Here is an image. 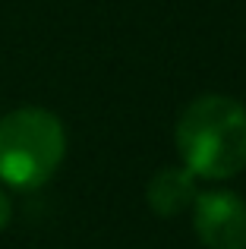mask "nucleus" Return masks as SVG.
Here are the masks:
<instances>
[{
    "instance_id": "obj_1",
    "label": "nucleus",
    "mask_w": 246,
    "mask_h": 249,
    "mask_svg": "<svg viewBox=\"0 0 246 249\" xmlns=\"http://www.w3.org/2000/svg\"><path fill=\"white\" fill-rule=\"evenodd\" d=\"M183 167L202 180H228L246 167V107L228 95H202L177 120Z\"/></svg>"
},
{
    "instance_id": "obj_2",
    "label": "nucleus",
    "mask_w": 246,
    "mask_h": 249,
    "mask_svg": "<svg viewBox=\"0 0 246 249\" xmlns=\"http://www.w3.org/2000/svg\"><path fill=\"white\" fill-rule=\"evenodd\" d=\"M67 155L63 123L44 107H19L0 120V180L13 189H38Z\"/></svg>"
},
{
    "instance_id": "obj_3",
    "label": "nucleus",
    "mask_w": 246,
    "mask_h": 249,
    "mask_svg": "<svg viewBox=\"0 0 246 249\" xmlns=\"http://www.w3.org/2000/svg\"><path fill=\"white\" fill-rule=\"evenodd\" d=\"M193 227L205 249H246V202L230 189H209L193 202Z\"/></svg>"
},
{
    "instance_id": "obj_4",
    "label": "nucleus",
    "mask_w": 246,
    "mask_h": 249,
    "mask_svg": "<svg viewBox=\"0 0 246 249\" xmlns=\"http://www.w3.org/2000/svg\"><path fill=\"white\" fill-rule=\"evenodd\" d=\"M148 205L158 218H177L196 202V177L186 167H161L148 180Z\"/></svg>"
},
{
    "instance_id": "obj_5",
    "label": "nucleus",
    "mask_w": 246,
    "mask_h": 249,
    "mask_svg": "<svg viewBox=\"0 0 246 249\" xmlns=\"http://www.w3.org/2000/svg\"><path fill=\"white\" fill-rule=\"evenodd\" d=\"M10 214H13V205H10V199H6V196L0 193V231H3V227L10 224Z\"/></svg>"
}]
</instances>
